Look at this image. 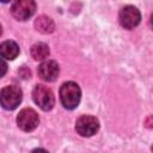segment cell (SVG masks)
Instances as JSON below:
<instances>
[{
	"instance_id": "cell-1",
	"label": "cell",
	"mask_w": 153,
	"mask_h": 153,
	"mask_svg": "<svg viewBox=\"0 0 153 153\" xmlns=\"http://www.w3.org/2000/svg\"><path fill=\"white\" fill-rule=\"evenodd\" d=\"M80 98H81V90L76 82L67 81L63 82L62 86L60 87V100L66 109L68 110L75 109L80 103Z\"/></svg>"
},
{
	"instance_id": "cell-2",
	"label": "cell",
	"mask_w": 153,
	"mask_h": 153,
	"mask_svg": "<svg viewBox=\"0 0 153 153\" xmlns=\"http://www.w3.org/2000/svg\"><path fill=\"white\" fill-rule=\"evenodd\" d=\"M23 99V92L20 87L16 85L5 86L0 91V105L5 110H14L19 106Z\"/></svg>"
},
{
	"instance_id": "cell-3",
	"label": "cell",
	"mask_w": 153,
	"mask_h": 153,
	"mask_svg": "<svg viewBox=\"0 0 153 153\" xmlns=\"http://www.w3.org/2000/svg\"><path fill=\"white\" fill-rule=\"evenodd\" d=\"M32 98H33V102L43 111H49L55 105V96H54L53 91L49 87L41 85V84H38L33 87Z\"/></svg>"
},
{
	"instance_id": "cell-4",
	"label": "cell",
	"mask_w": 153,
	"mask_h": 153,
	"mask_svg": "<svg viewBox=\"0 0 153 153\" xmlns=\"http://www.w3.org/2000/svg\"><path fill=\"white\" fill-rule=\"evenodd\" d=\"M36 12L35 0H14L11 6V13L17 20H26Z\"/></svg>"
},
{
	"instance_id": "cell-5",
	"label": "cell",
	"mask_w": 153,
	"mask_h": 153,
	"mask_svg": "<svg viewBox=\"0 0 153 153\" xmlns=\"http://www.w3.org/2000/svg\"><path fill=\"white\" fill-rule=\"evenodd\" d=\"M118 20H120L121 26H123L124 29L130 30V29H134L135 26H137L140 24L141 13L135 6L127 5L120 11Z\"/></svg>"
},
{
	"instance_id": "cell-6",
	"label": "cell",
	"mask_w": 153,
	"mask_h": 153,
	"mask_svg": "<svg viewBox=\"0 0 153 153\" xmlns=\"http://www.w3.org/2000/svg\"><path fill=\"white\" fill-rule=\"evenodd\" d=\"M38 123H39L38 114L31 108H25V109L20 110L17 116V124L24 131L35 130L37 128Z\"/></svg>"
},
{
	"instance_id": "cell-7",
	"label": "cell",
	"mask_w": 153,
	"mask_h": 153,
	"mask_svg": "<svg viewBox=\"0 0 153 153\" xmlns=\"http://www.w3.org/2000/svg\"><path fill=\"white\" fill-rule=\"evenodd\" d=\"M98 129H99V121L94 116L84 115L76 120L75 130L81 136H85V137L92 136L98 131Z\"/></svg>"
},
{
	"instance_id": "cell-8",
	"label": "cell",
	"mask_w": 153,
	"mask_h": 153,
	"mask_svg": "<svg viewBox=\"0 0 153 153\" xmlns=\"http://www.w3.org/2000/svg\"><path fill=\"white\" fill-rule=\"evenodd\" d=\"M38 76L44 81H55L60 73V67L56 61L54 60H45L43 61L37 69Z\"/></svg>"
},
{
	"instance_id": "cell-9",
	"label": "cell",
	"mask_w": 153,
	"mask_h": 153,
	"mask_svg": "<svg viewBox=\"0 0 153 153\" xmlns=\"http://www.w3.org/2000/svg\"><path fill=\"white\" fill-rule=\"evenodd\" d=\"M19 55V47L14 41H5L0 44V57L14 60Z\"/></svg>"
},
{
	"instance_id": "cell-10",
	"label": "cell",
	"mask_w": 153,
	"mask_h": 153,
	"mask_svg": "<svg viewBox=\"0 0 153 153\" xmlns=\"http://www.w3.org/2000/svg\"><path fill=\"white\" fill-rule=\"evenodd\" d=\"M31 56L36 61L45 60L49 56V47L45 43H43V42L35 43L31 47Z\"/></svg>"
},
{
	"instance_id": "cell-11",
	"label": "cell",
	"mask_w": 153,
	"mask_h": 153,
	"mask_svg": "<svg viewBox=\"0 0 153 153\" xmlns=\"http://www.w3.org/2000/svg\"><path fill=\"white\" fill-rule=\"evenodd\" d=\"M35 26L42 33H50V32L54 31V27H55L54 22L51 20V18H49L47 16L38 17L35 22Z\"/></svg>"
},
{
	"instance_id": "cell-12",
	"label": "cell",
	"mask_w": 153,
	"mask_h": 153,
	"mask_svg": "<svg viewBox=\"0 0 153 153\" xmlns=\"http://www.w3.org/2000/svg\"><path fill=\"white\" fill-rule=\"evenodd\" d=\"M7 72V63L4 61L2 57H0V78L4 76Z\"/></svg>"
},
{
	"instance_id": "cell-13",
	"label": "cell",
	"mask_w": 153,
	"mask_h": 153,
	"mask_svg": "<svg viewBox=\"0 0 153 153\" xmlns=\"http://www.w3.org/2000/svg\"><path fill=\"white\" fill-rule=\"evenodd\" d=\"M11 0H0V2H4V4H6V2H10Z\"/></svg>"
},
{
	"instance_id": "cell-14",
	"label": "cell",
	"mask_w": 153,
	"mask_h": 153,
	"mask_svg": "<svg viewBox=\"0 0 153 153\" xmlns=\"http://www.w3.org/2000/svg\"><path fill=\"white\" fill-rule=\"evenodd\" d=\"M1 33H2V27H1V25H0V36H1Z\"/></svg>"
}]
</instances>
